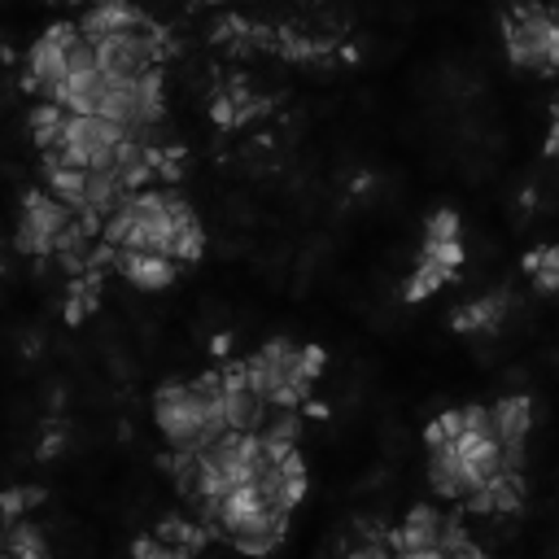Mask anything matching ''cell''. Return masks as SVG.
I'll return each mask as SVG.
<instances>
[{
    "label": "cell",
    "mask_w": 559,
    "mask_h": 559,
    "mask_svg": "<svg viewBox=\"0 0 559 559\" xmlns=\"http://www.w3.org/2000/svg\"><path fill=\"white\" fill-rule=\"evenodd\" d=\"M122 140H127L122 127H114V122H105L96 114H70L66 127H61L57 148L44 153V157H57V162H66L74 170H109Z\"/></svg>",
    "instance_id": "obj_1"
},
{
    "label": "cell",
    "mask_w": 559,
    "mask_h": 559,
    "mask_svg": "<svg viewBox=\"0 0 559 559\" xmlns=\"http://www.w3.org/2000/svg\"><path fill=\"white\" fill-rule=\"evenodd\" d=\"M153 419L170 450H205V411L192 397L188 380H166L153 393Z\"/></svg>",
    "instance_id": "obj_2"
},
{
    "label": "cell",
    "mask_w": 559,
    "mask_h": 559,
    "mask_svg": "<svg viewBox=\"0 0 559 559\" xmlns=\"http://www.w3.org/2000/svg\"><path fill=\"white\" fill-rule=\"evenodd\" d=\"M74 35H79L74 22H57V26H48V31L26 48L22 87H26L35 100H52V92L61 87V79H66V52H70Z\"/></svg>",
    "instance_id": "obj_3"
},
{
    "label": "cell",
    "mask_w": 559,
    "mask_h": 559,
    "mask_svg": "<svg viewBox=\"0 0 559 559\" xmlns=\"http://www.w3.org/2000/svg\"><path fill=\"white\" fill-rule=\"evenodd\" d=\"M74 223V214L52 201L44 188H31L22 197V214H17V231H13V245L22 253H57V240L61 231Z\"/></svg>",
    "instance_id": "obj_4"
},
{
    "label": "cell",
    "mask_w": 559,
    "mask_h": 559,
    "mask_svg": "<svg viewBox=\"0 0 559 559\" xmlns=\"http://www.w3.org/2000/svg\"><path fill=\"white\" fill-rule=\"evenodd\" d=\"M550 31H555V13H546V9H515L507 17V57H511V66L546 70Z\"/></svg>",
    "instance_id": "obj_5"
},
{
    "label": "cell",
    "mask_w": 559,
    "mask_h": 559,
    "mask_svg": "<svg viewBox=\"0 0 559 559\" xmlns=\"http://www.w3.org/2000/svg\"><path fill=\"white\" fill-rule=\"evenodd\" d=\"M266 402L253 393V384L245 380L240 362L223 367V415H227V432H262L266 424Z\"/></svg>",
    "instance_id": "obj_6"
},
{
    "label": "cell",
    "mask_w": 559,
    "mask_h": 559,
    "mask_svg": "<svg viewBox=\"0 0 559 559\" xmlns=\"http://www.w3.org/2000/svg\"><path fill=\"white\" fill-rule=\"evenodd\" d=\"M441 528H445V515L437 507H411L406 520L393 533H384V542L397 555H424V550H437L441 546Z\"/></svg>",
    "instance_id": "obj_7"
},
{
    "label": "cell",
    "mask_w": 559,
    "mask_h": 559,
    "mask_svg": "<svg viewBox=\"0 0 559 559\" xmlns=\"http://www.w3.org/2000/svg\"><path fill=\"white\" fill-rule=\"evenodd\" d=\"M428 485H432L441 498H450V502H467V498L476 493V485H472L463 459L454 454V445L428 450Z\"/></svg>",
    "instance_id": "obj_8"
},
{
    "label": "cell",
    "mask_w": 559,
    "mask_h": 559,
    "mask_svg": "<svg viewBox=\"0 0 559 559\" xmlns=\"http://www.w3.org/2000/svg\"><path fill=\"white\" fill-rule=\"evenodd\" d=\"M114 266L122 271V280H131L135 288H148V293L170 288V284H175V275H179V262L157 258V253H127V249H118V253H114Z\"/></svg>",
    "instance_id": "obj_9"
},
{
    "label": "cell",
    "mask_w": 559,
    "mask_h": 559,
    "mask_svg": "<svg viewBox=\"0 0 559 559\" xmlns=\"http://www.w3.org/2000/svg\"><path fill=\"white\" fill-rule=\"evenodd\" d=\"M507 314V293H493V297H476L467 306L454 310V332H485V328H498Z\"/></svg>",
    "instance_id": "obj_10"
},
{
    "label": "cell",
    "mask_w": 559,
    "mask_h": 559,
    "mask_svg": "<svg viewBox=\"0 0 559 559\" xmlns=\"http://www.w3.org/2000/svg\"><path fill=\"white\" fill-rule=\"evenodd\" d=\"M467 507H472V511H489V515L515 511V507H520V476H493L489 485H480V489L467 498Z\"/></svg>",
    "instance_id": "obj_11"
},
{
    "label": "cell",
    "mask_w": 559,
    "mask_h": 559,
    "mask_svg": "<svg viewBox=\"0 0 559 559\" xmlns=\"http://www.w3.org/2000/svg\"><path fill=\"white\" fill-rule=\"evenodd\" d=\"M201 249H205V231H201L192 205L179 201V210H175V249H170V258H175V262H197Z\"/></svg>",
    "instance_id": "obj_12"
},
{
    "label": "cell",
    "mask_w": 559,
    "mask_h": 559,
    "mask_svg": "<svg viewBox=\"0 0 559 559\" xmlns=\"http://www.w3.org/2000/svg\"><path fill=\"white\" fill-rule=\"evenodd\" d=\"M66 118H70V114L57 109L52 100H35V105H31V135H35V144H39V153H52V148H57Z\"/></svg>",
    "instance_id": "obj_13"
},
{
    "label": "cell",
    "mask_w": 559,
    "mask_h": 559,
    "mask_svg": "<svg viewBox=\"0 0 559 559\" xmlns=\"http://www.w3.org/2000/svg\"><path fill=\"white\" fill-rule=\"evenodd\" d=\"M454 271L450 266H441V262H428V258H419V266L411 271V280H406V288H402V297L406 301H424V297H432L445 280H450Z\"/></svg>",
    "instance_id": "obj_14"
},
{
    "label": "cell",
    "mask_w": 559,
    "mask_h": 559,
    "mask_svg": "<svg viewBox=\"0 0 559 559\" xmlns=\"http://www.w3.org/2000/svg\"><path fill=\"white\" fill-rule=\"evenodd\" d=\"M524 271L533 275V288L537 293H559V245H550L542 253H528L524 258Z\"/></svg>",
    "instance_id": "obj_15"
},
{
    "label": "cell",
    "mask_w": 559,
    "mask_h": 559,
    "mask_svg": "<svg viewBox=\"0 0 559 559\" xmlns=\"http://www.w3.org/2000/svg\"><path fill=\"white\" fill-rule=\"evenodd\" d=\"M39 502V489H9V493H0V524H17V520H26V511Z\"/></svg>",
    "instance_id": "obj_16"
},
{
    "label": "cell",
    "mask_w": 559,
    "mask_h": 559,
    "mask_svg": "<svg viewBox=\"0 0 559 559\" xmlns=\"http://www.w3.org/2000/svg\"><path fill=\"white\" fill-rule=\"evenodd\" d=\"M459 240V214L454 210H437L424 223V245H454Z\"/></svg>",
    "instance_id": "obj_17"
},
{
    "label": "cell",
    "mask_w": 559,
    "mask_h": 559,
    "mask_svg": "<svg viewBox=\"0 0 559 559\" xmlns=\"http://www.w3.org/2000/svg\"><path fill=\"white\" fill-rule=\"evenodd\" d=\"M135 559H188V550L166 546V542H157V537H140V542H135Z\"/></svg>",
    "instance_id": "obj_18"
},
{
    "label": "cell",
    "mask_w": 559,
    "mask_h": 559,
    "mask_svg": "<svg viewBox=\"0 0 559 559\" xmlns=\"http://www.w3.org/2000/svg\"><path fill=\"white\" fill-rule=\"evenodd\" d=\"M345 559H393V555H389V542L384 537H367L362 546L345 550Z\"/></svg>",
    "instance_id": "obj_19"
},
{
    "label": "cell",
    "mask_w": 559,
    "mask_h": 559,
    "mask_svg": "<svg viewBox=\"0 0 559 559\" xmlns=\"http://www.w3.org/2000/svg\"><path fill=\"white\" fill-rule=\"evenodd\" d=\"M546 157H559V118H555V127L546 135Z\"/></svg>",
    "instance_id": "obj_20"
}]
</instances>
